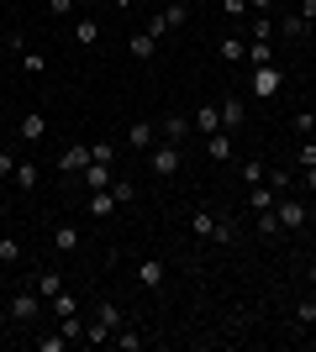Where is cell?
<instances>
[{
  "instance_id": "11",
  "label": "cell",
  "mask_w": 316,
  "mask_h": 352,
  "mask_svg": "<svg viewBox=\"0 0 316 352\" xmlns=\"http://www.w3.org/2000/svg\"><path fill=\"white\" fill-rule=\"evenodd\" d=\"M127 53H132V58H143V63H148L153 53H158V37H153L148 27H143V32H132V37H127Z\"/></svg>"
},
{
  "instance_id": "48",
  "label": "cell",
  "mask_w": 316,
  "mask_h": 352,
  "mask_svg": "<svg viewBox=\"0 0 316 352\" xmlns=\"http://www.w3.org/2000/svg\"><path fill=\"white\" fill-rule=\"evenodd\" d=\"M269 6L274 0H248V11H258V16H269Z\"/></svg>"
},
{
  "instance_id": "10",
  "label": "cell",
  "mask_w": 316,
  "mask_h": 352,
  "mask_svg": "<svg viewBox=\"0 0 316 352\" xmlns=\"http://www.w3.org/2000/svg\"><path fill=\"white\" fill-rule=\"evenodd\" d=\"M85 163H90V147H85V142H69V147L59 153V168H63L69 179H74L79 168H85Z\"/></svg>"
},
{
  "instance_id": "21",
  "label": "cell",
  "mask_w": 316,
  "mask_h": 352,
  "mask_svg": "<svg viewBox=\"0 0 316 352\" xmlns=\"http://www.w3.org/2000/svg\"><path fill=\"white\" fill-rule=\"evenodd\" d=\"M206 153H211L216 163H227V158H232V137H227V132H211V137H206Z\"/></svg>"
},
{
  "instance_id": "5",
  "label": "cell",
  "mask_w": 316,
  "mask_h": 352,
  "mask_svg": "<svg viewBox=\"0 0 316 352\" xmlns=\"http://www.w3.org/2000/svg\"><path fill=\"white\" fill-rule=\"evenodd\" d=\"M37 310H43V300H37V294L32 289H21V294H11V300H6V321H16V326H37Z\"/></svg>"
},
{
  "instance_id": "17",
  "label": "cell",
  "mask_w": 316,
  "mask_h": 352,
  "mask_svg": "<svg viewBox=\"0 0 316 352\" xmlns=\"http://www.w3.org/2000/svg\"><path fill=\"white\" fill-rule=\"evenodd\" d=\"M111 337H116V331H111V326L95 316V321H85V337H79V342H85V347H105Z\"/></svg>"
},
{
  "instance_id": "41",
  "label": "cell",
  "mask_w": 316,
  "mask_h": 352,
  "mask_svg": "<svg viewBox=\"0 0 316 352\" xmlns=\"http://www.w3.org/2000/svg\"><path fill=\"white\" fill-rule=\"evenodd\" d=\"M290 126H295V132H301V137H311V132H316V116H311V111H301V116L290 121Z\"/></svg>"
},
{
  "instance_id": "16",
  "label": "cell",
  "mask_w": 316,
  "mask_h": 352,
  "mask_svg": "<svg viewBox=\"0 0 316 352\" xmlns=\"http://www.w3.org/2000/svg\"><path fill=\"white\" fill-rule=\"evenodd\" d=\"M216 111H222V132H232V126H242V95H227V100L216 105Z\"/></svg>"
},
{
  "instance_id": "31",
  "label": "cell",
  "mask_w": 316,
  "mask_h": 352,
  "mask_svg": "<svg viewBox=\"0 0 316 352\" xmlns=\"http://www.w3.org/2000/svg\"><path fill=\"white\" fill-rule=\"evenodd\" d=\"M16 184H21V190H37V163H16Z\"/></svg>"
},
{
  "instance_id": "18",
  "label": "cell",
  "mask_w": 316,
  "mask_h": 352,
  "mask_svg": "<svg viewBox=\"0 0 316 352\" xmlns=\"http://www.w3.org/2000/svg\"><path fill=\"white\" fill-rule=\"evenodd\" d=\"M190 126H196L200 137H211V132H222V111H216V105H200V116L190 121Z\"/></svg>"
},
{
  "instance_id": "30",
  "label": "cell",
  "mask_w": 316,
  "mask_h": 352,
  "mask_svg": "<svg viewBox=\"0 0 316 352\" xmlns=\"http://www.w3.org/2000/svg\"><path fill=\"white\" fill-rule=\"evenodd\" d=\"M264 179H269V163H242V184H248V190H253V184H264Z\"/></svg>"
},
{
  "instance_id": "50",
  "label": "cell",
  "mask_w": 316,
  "mask_h": 352,
  "mask_svg": "<svg viewBox=\"0 0 316 352\" xmlns=\"http://www.w3.org/2000/svg\"><path fill=\"white\" fill-rule=\"evenodd\" d=\"M111 6H116V11H127V6H132V0H111Z\"/></svg>"
},
{
  "instance_id": "46",
  "label": "cell",
  "mask_w": 316,
  "mask_h": 352,
  "mask_svg": "<svg viewBox=\"0 0 316 352\" xmlns=\"http://www.w3.org/2000/svg\"><path fill=\"white\" fill-rule=\"evenodd\" d=\"M222 11L227 16H242V11H248V0H222Z\"/></svg>"
},
{
  "instance_id": "15",
  "label": "cell",
  "mask_w": 316,
  "mask_h": 352,
  "mask_svg": "<svg viewBox=\"0 0 316 352\" xmlns=\"http://www.w3.org/2000/svg\"><path fill=\"white\" fill-rule=\"evenodd\" d=\"M53 248L59 252H79V226L74 221H59V226H53Z\"/></svg>"
},
{
  "instance_id": "37",
  "label": "cell",
  "mask_w": 316,
  "mask_h": 352,
  "mask_svg": "<svg viewBox=\"0 0 316 352\" xmlns=\"http://www.w3.org/2000/svg\"><path fill=\"white\" fill-rule=\"evenodd\" d=\"M48 305H53V316H59V321H63V316H74V294H53Z\"/></svg>"
},
{
  "instance_id": "29",
  "label": "cell",
  "mask_w": 316,
  "mask_h": 352,
  "mask_svg": "<svg viewBox=\"0 0 316 352\" xmlns=\"http://www.w3.org/2000/svg\"><path fill=\"white\" fill-rule=\"evenodd\" d=\"M111 342H116L121 352H143V347H148V337H143V331H116Z\"/></svg>"
},
{
  "instance_id": "25",
  "label": "cell",
  "mask_w": 316,
  "mask_h": 352,
  "mask_svg": "<svg viewBox=\"0 0 316 352\" xmlns=\"http://www.w3.org/2000/svg\"><path fill=\"white\" fill-rule=\"evenodd\" d=\"M295 326H316V294H301V300H295Z\"/></svg>"
},
{
  "instance_id": "4",
  "label": "cell",
  "mask_w": 316,
  "mask_h": 352,
  "mask_svg": "<svg viewBox=\"0 0 316 352\" xmlns=\"http://www.w3.org/2000/svg\"><path fill=\"white\" fill-rule=\"evenodd\" d=\"M280 85H285L280 63H264V69H253V79H248V95H253V100H274V95H280Z\"/></svg>"
},
{
  "instance_id": "28",
  "label": "cell",
  "mask_w": 316,
  "mask_h": 352,
  "mask_svg": "<svg viewBox=\"0 0 316 352\" xmlns=\"http://www.w3.org/2000/svg\"><path fill=\"white\" fill-rule=\"evenodd\" d=\"M74 43H101V21H90V16H85V21H74Z\"/></svg>"
},
{
  "instance_id": "40",
  "label": "cell",
  "mask_w": 316,
  "mask_h": 352,
  "mask_svg": "<svg viewBox=\"0 0 316 352\" xmlns=\"http://www.w3.org/2000/svg\"><path fill=\"white\" fill-rule=\"evenodd\" d=\"M63 347H69V337H63V331H59V337H37V352H63Z\"/></svg>"
},
{
  "instance_id": "12",
  "label": "cell",
  "mask_w": 316,
  "mask_h": 352,
  "mask_svg": "<svg viewBox=\"0 0 316 352\" xmlns=\"http://www.w3.org/2000/svg\"><path fill=\"white\" fill-rule=\"evenodd\" d=\"M16 137H21V142H43V137H48L43 111H27V116H21V126H16Z\"/></svg>"
},
{
  "instance_id": "27",
  "label": "cell",
  "mask_w": 316,
  "mask_h": 352,
  "mask_svg": "<svg viewBox=\"0 0 316 352\" xmlns=\"http://www.w3.org/2000/svg\"><path fill=\"white\" fill-rule=\"evenodd\" d=\"M111 200H116V206H132V200H137V184H132V179H111Z\"/></svg>"
},
{
  "instance_id": "24",
  "label": "cell",
  "mask_w": 316,
  "mask_h": 352,
  "mask_svg": "<svg viewBox=\"0 0 316 352\" xmlns=\"http://www.w3.org/2000/svg\"><path fill=\"white\" fill-rule=\"evenodd\" d=\"M248 63H253V69H264V63H274V43H264V37H253V43H248Z\"/></svg>"
},
{
  "instance_id": "49",
  "label": "cell",
  "mask_w": 316,
  "mask_h": 352,
  "mask_svg": "<svg viewBox=\"0 0 316 352\" xmlns=\"http://www.w3.org/2000/svg\"><path fill=\"white\" fill-rule=\"evenodd\" d=\"M301 179H306V190H316V168H306V174H301Z\"/></svg>"
},
{
  "instance_id": "44",
  "label": "cell",
  "mask_w": 316,
  "mask_h": 352,
  "mask_svg": "<svg viewBox=\"0 0 316 352\" xmlns=\"http://www.w3.org/2000/svg\"><path fill=\"white\" fill-rule=\"evenodd\" d=\"M43 6H48V16H69L74 11V0H43Z\"/></svg>"
},
{
  "instance_id": "7",
  "label": "cell",
  "mask_w": 316,
  "mask_h": 352,
  "mask_svg": "<svg viewBox=\"0 0 316 352\" xmlns=\"http://www.w3.org/2000/svg\"><path fill=\"white\" fill-rule=\"evenodd\" d=\"M111 163H85V168H79V184H85V195L90 190H111Z\"/></svg>"
},
{
  "instance_id": "33",
  "label": "cell",
  "mask_w": 316,
  "mask_h": 352,
  "mask_svg": "<svg viewBox=\"0 0 316 352\" xmlns=\"http://www.w3.org/2000/svg\"><path fill=\"white\" fill-rule=\"evenodd\" d=\"M21 69L27 74H48V58L37 53V47H27V53H21Z\"/></svg>"
},
{
  "instance_id": "9",
  "label": "cell",
  "mask_w": 316,
  "mask_h": 352,
  "mask_svg": "<svg viewBox=\"0 0 316 352\" xmlns=\"http://www.w3.org/2000/svg\"><path fill=\"white\" fill-rule=\"evenodd\" d=\"M190 132H196V126H190V116H164L158 121V137H164V142H190Z\"/></svg>"
},
{
  "instance_id": "1",
  "label": "cell",
  "mask_w": 316,
  "mask_h": 352,
  "mask_svg": "<svg viewBox=\"0 0 316 352\" xmlns=\"http://www.w3.org/2000/svg\"><path fill=\"white\" fill-rule=\"evenodd\" d=\"M190 232L200 236V242H238V221L232 216H222V210H211V206H200L196 216H190Z\"/></svg>"
},
{
  "instance_id": "32",
  "label": "cell",
  "mask_w": 316,
  "mask_h": 352,
  "mask_svg": "<svg viewBox=\"0 0 316 352\" xmlns=\"http://www.w3.org/2000/svg\"><path fill=\"white\" fill-rule=\"evenodd\" d=\"M95 316H101V321L111 326V331H121V310L111 305V300H101V305H95Z\"/></svg>"
},
{
  "instance_id": "19",
  "label": "cell",
  "mask_w": 316,
  "mask_h": 352,
  "mask_svg": "<svg viewBox=\"0 0 316 352\" xmlns=\"http://www.w3.org/2000/svg\"><path fill=\"white\" fill-rule=\"evenodd\" d=\"M280 32H285V43H301V37H311V21L295 11V16H285V21H280Z\"/></svg>"
},
{
  "instance_id": "47",
  "label": "cell",
  "mask_w": 316,
  "mask_h": 352,
  "mask_svg": "<svg viewBox=\"0 0 316 352\" xmlns=\"http://www.w3.org/2000/svg\"><path fill=\"white\" fill-rule=\"evenodd\" d=\"M301 16H306V21L316 27V0H301Z\"/></svg>"
},
{
  "instance_id": "53",
  "label": "cell",
  "mask_w": 316,
  "mask_h": 352,
  "mask_svg": "<svg viewBox=\"0 0 316 352\" xmlns=\"http://www.w3.org/2000/svg\"><path fill=\"white\" fill-rule=\"evenodd\" d=\"M311 116H316V100H311Z\"/></svg>"
},
{
  "instance_id": "22",
  "label": "cell",
  "mask_w": 316,
  "mask_h": 352,
  "mask_svg": "<svg viewBox=\"0 0 316 352\" xmlns=\"http://www.w3.org/2000/svg\"><path fill=\"white\" fill-rule=\"evenodd\" d=\"M274 200H280V195H274L269 184H253V190H248V210H274Z\"/></svg>"
},
{
  "instance_id": "20",
  "label": "cell",
  "mask_w": 316,
  "mask_h": 352,
  "mask_svg": "<svg viewBox=\"0 0 316 352\" xmlns=\"http://www.w3.org/2000/svg\"><path fill=\"white\" fill-rule=\"evenodd\" d=\"M85 210H90V216H111V210H116L111 190H90V195H85Z\"/></svg>"
},
{
  "instance_id": "51",
  "label": "cell",
  "mask_w": 316,
  "mask_h": 352,
  "mask_svg": "<svg viewBox=\"0 0 316 352\" xmlns=\"http://www.w3.org/2000/svg\"><path fill=\"white\" fill-rule=\"evenodd\" d=\"M311 289H316V263H311Z\"/></svg>"
},
{
  "instance_id": "45",
  "label": "cell",
  "mask_w": 316,
  "mask_h": 352,
  "mask_svg": "<svg viewBox=\"0 0 316 352\" xmlns=\"http://www.w3.org/2000/svg\"><path fill=\"white\" fill-rule=\"evenodd\" d=\"M11 174H16V158L6 153V147H0V179H11Z\"/></svg>"
},
{
  "instance_id": "35",
  "label": "cell",
  "mask_w": 316,
  "mask_h": 352,
  "mask_svg": "<svg viewBox=\"0 0 316 352\" xmlns=\"http://www.w3.org/2000/svg\"><path fill=\"white\" fill-rule=\"evenodd\" d=\"M253 226H258V236H274V232H280V216H274V210H258Z\"/></svg>"
},
{
  "instance_id": "36",
  "label": "cell",
  "mask_w": 316,
  "mask_h": 352,
  "mask_svg": "<svg viewBox=\"0 0 316 352\" xmlns=\"http://www.w3.org/2000/svg\"><path fill=\"white\" fill-rule=\"evenodd\" d=\"M59 331H63L69 342H79V337H85V321H79V310H74V316H63V326H59Z\"/></svg>"
},
{
  "instance_id": "23",
  "label": "cell",
  "mask_w": 316,
  "mask_h": 352,
  "mask_svg": "<svg viewBox=\"0 0 316 352\" xmlns=\"http://www.w3.org/2000/svg\"><path fill=\"white\" fill-rule=\"evenodd\" d=\"M37 294H48V300L63 294V274H59V268H43V274H37Z\"/></svg>"
},
{
  "instance_id": "43",
  "label": "cell",
  "mask_w": 316,
  "mask_h": 352,
  "mask_svg": "<svg viewBox=\"0 0 316 352\" xmlns=\"http://www.w3.org/2000/svg\"><path fill=\"white\" fill-rule=\"evenodd\" d=\"M253 37H264V43L274 37V21H269V16H253Z\"/></svg>"
},
{
  "instance_id": "26",
  "label": "cell",
  "mask_w": 316,
  "mask_h": 352,
  "mask_svg": "<svg viewBox=\"0 0 316 352\" xmlns=\"http://www.w3.org/2000/svg\"><path fill=\"white\" fill-rule=\"evenodd\" d=\"M274 195H290V184H295V168H269V179H264Z\"/></svg>"
},
{
  "instance_id": "38",
  "label": "cell",
  "mask_w": 316,
  "mask_h": 352,
  "mask_svg": "<svg viewBox=\"0 0 316 352\" xmlns=\"http://www.w3.org/2000/svg\"><path fill=\"white\" fill-rule=\"evenodd\" d=\"M16 258H21V248H16V236L6 232V236H0V263H16Z\"/></svg>"
},
{
  "instance_id": "3",
  "label": "cell",
  "mask_w": 316,
  "mask_h": 352,
  "mask_svg": "<svg viewBox=\"0 0 316 352\" xmlns=\"http://www.w3.org/2000/svg\"><path fill=\"white\" fill-rule=\"evenodd\" d=\"M185 21H190V6H185V0H169L164 11L148 16V32H153V37H164V32H180Z\"/></svg>"
},
{
  "instance_id": "42",
  "label": "cell",
  "mask_w": 316,
  "mask_h": 352,
  "mask_svg": "<svg viewBox=\"0 0 316 352\" xmlns=\"http://www.w3.org/2000/svg\"><path fill=\"white\" fill-rule=\"evenodd\" d=\"M6 53H16V58H21V53H27V37H21V32H6Z\"/></svg>"
},
{
  "instance_id": "2",
  "label": "cell",
  "mask_w": 316,
  "mask_h": 352,
  "mask_svg": "<svg viewBox=\"0 0 316 352\" xmlns=\"http://www.w3.org/2000/svg\"><path fill=\"white\" fill-rule=\"evenodd\" d=\"M148 168H153L158 179L180 174V168H185V147H180V142H164V137H158V142L148 147Z\"/></svg>"
},
{
  "instance_id": "6",
  "label": "cell",
  "mask_w": 316,
  "mask_h": 352,
  "mask_svg": "<svg viewBox=\"0 0 316 352\" xmlns=\"http://www.w3.org/2000/svg\"><path fill=\"white\" fill-rule=\"evenodd\" d=\"M274 216H280V226H285V232H306V221H311V210H306L301 200H290V195H280V200H274Z\"/></svg>"
},
{
  "instance_id": "13",
  "label": "cell",
  "mask_w": 316,
  "mask_h": 352,
  "mask_svg": "<svg viewBox=\"0 0 316 352\" xmlns=\"http://www.w3.org/2000/svg\"><path fill=\"white\" fill-rule=\"evenodd\" d=\"M137 284H143V289H158V284H164V258H143V263H137Z\"/></svg>"
},
{
  "instance_id": "39",
  "label": "cell",
  "mask_w": 316,
  "mask_h": 352,
  "mask_svg": "<svg viewBox=\"0 0 316 352\" xmlns=\"http://www.w3.org/2000/svg\"><path fill=\"white\" fill-rule=\"evenodd\" d=\"M111 158H116V147H111V142H90V163H111Z\"/></svg>"
},
{
  "instance_id": "8",
  "label": "cell",
  "mask_w": 316,
  "mask_h": 352,
  "mask_svg": "<svg viewBox=\"0 0 316 352\" xmlns=\"http://www.w3.org/2000/svg\"><path fill=\"white\" fill-rule=\"evenodd\" d=\"M153 142H158V121H132V126H127V147L148 153Z\"/></svg>"
},
{
  "instance_id": "52",
  "label": "cell",
  "mask_w": 316,
  "mask_h": 352,
  "mask_svg": "<svg viewBox=\"0 0 316 352\" xmlns=\"http://www.w3.org/2000/svg\"><path fill=\"white\" fill-rule=\"evenodd\" d=\"M311 43H316V27H311Z\"/></svg>"
},
{
  "instance_id": "34",
  "label": "cell",
  "mask_w": 316,
  "mask_h": 352,
  "mask_svg": "<svg viewBox=\"0 0 316 352\" xmlns=\"http://www.w3.org/2000/svg\"><path fill=\"white\" fill-rule=\"evenodd\" d=\"M301 168H316V137H301V153H295Z\"/></svg>"
},
{
  "instance_id": "14",
  "label": "cell",
  "mask_w": 316,
  "mask_h": 352,
  "mask_svg": "<svg viewBox=\"0 0 316 352\" xmlns=\"http://www.w3.org/2000/svg\"><path fill=\"white\" fill-rule=\"evenodd\" d=\"M216 58L222 63H242L248 58V43H242V37H216Z\"/></svg>"
}]
</instances>
